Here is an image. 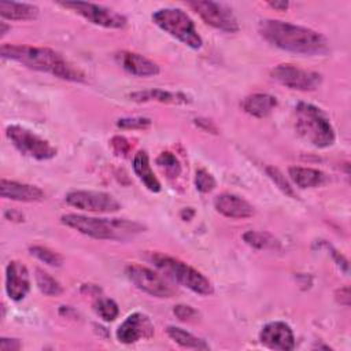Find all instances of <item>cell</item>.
<instances>
[{"instance_id":"9a60e30c","label":"cell","mask_w":351,"mask_h":351,"mask_svg":"<svg viewBox=\"0 0 351 351\" xmlns=\"http://www.w3.org/2000/svg\"><path fill=\"white\" fill-rule=\"evenodd\" d=\"M30 291V276L26 266L18 261H11L5 267V292L14 302L25 299Z\"/></svg>"},{"instance_id":"ab89813d","label":"cell","mask_w":351,"mask_h":351,"mask_svg":"<svg viewBox=\"0 0 351 351\" xmlns=\"http://www.w3.org/2000/svg\"><path fill=\"white\" fill-rule=\"evenodd\" d=\"M8 29H10V27H8L4 22H0V34H1V37L5 34V32H7Z\"/></svg>"},{"instance_id":"836d02e7","label":"cell","mask_w":351,"mask_h":351,"mask_svg":"<svg viewBox=\"0 0 351 351\" xmlns=\"http://www.w3.org/2000/svg\"><path fill=\"white\" fill-rule=\"evenodd\" d=\"M173 313L181 321H192V319H196L199 317V313L192 306H188V304L174 306Z\"/></svg>"},{"instance_id":"ffe728a7","label":"cell","mask_w":351,"mask_h":351,"mask_svg":"<svg viewBox=\"0 0 351 351\" xmlns=\"http://www.w3.org/2000/svg\"><path fill=\"white\" fill-rule=\"evenodd\" d=\"M277 107V99L269 93H252L241 101V108L255 118H265Z\"/></svg>"},{"instance_id":"7a4b0ae2","label":"cell","mask_w":351,"mask_h":351,"mask_svg":"<svg viewBox=\"0 0 351 351\" xmlns=\"http://www.w3.org/2000/svg\"><path fill=\"white\" fill-rule=\"evenodd\" d=\"M0 55L3 59L14 60L32 70L49 73L66 81H85V74L78 67L71 64L59 52L51 48L23 44H3L0 48Z\"/></svg>"},{"instance_id":"e0dca14e","label":"cell","mask_w":351,"mask_h":351,"mask_svg":"<svg viewBox=\"0 0 351 351\" xmlns=\"http://www.w3.org/2000/svg\"><path fill=\"white\" fill-rule=\"evenodd\" d=\"M215 210L223 217L233 219H245L254 215V207L243 197L234 193H221L214 199Z\"/></svg>"},{"instance_id":"e575fe53","label":"cell","mask_w":351,"mask_h":351,"mask_svg":"<svg viewBox=\"0 0 351 351\" xmlns=\"http://www.w3.org/2000/svg\"><path fill=\"white\" fill-rule=\"evenodd\" d=\"M21 348H22V344L18 339H8V337L0 339V350L1 351H18Z\"/></svg>"},{"instance_id":"7402d4cb","label":"cell","mask_w":351,"mask_h":351,"mask_svg":"<svg viewBox=\"0 0 351 351\" xmlns=\"http://www.w3.org/2000/svg\"><path fill=\"white\" fill-rule=\"evenodd\" d=\"M288 176L293 181V184L302 189L319 186L326 181L325 173L313 167L293 166L288 169Z\"/></svg>"},{"instance_id":"2e32d148","label":"cell","mask_w":351,"mask_h":351,"mask_svg":"<svg viewBox=\"0 0 351 351\" xmlns=\"http://www.w3.org/2000/svg\"><path fill=\"white\" fill-rule=\"evenodd\" d=\"M114 59L125 71L137 77H151L159 73V66L155 62L137 52L119 51L114 55Z\"/></svg>"},{"instance_id":"83f0119b","label":"cell","mask_w":351,"mask_h":351,"mask_svg":"<svg viewBox=\"0 0 351 351\" xmlns=\"http://www.w3.org/2000/svg\"><path fill=\"white\" fill-rule=\"evenodd\" d=\"M93 308H95L96 314L107 322L114 321L119 314L118 304L112 299H108V298H99L96 300V303L93 304Z\"/></svg>"},{"instance_id":"74e56055","label":"cell","mask_w":351,"mask_h":351,"mask_svg":"<svg viewBox=\"0 0 351 351\" xmlns=\"http://www.w3.org/2000/svg\"><path fill=\"white\" fill-rule=\"evenodd\" d=\"M267 5L277 10V11H285V10H288L289 3L288 1H269Z\"/></svg>"},{"instance_id":"f1b7e54d","label":"cell","mask_w":351,"mask_h":351,"mask_svg":"<svg viewBox=\"0 0 351 351\" xmlns=\"http://www.w3.org/2000/svg\"><path fill=\"white\" fill-rule=\"evenodd\" d=\"M29 251H30V254H32L33 256H36V258L40 259L41 262L47 263L48 266L59 267V266H62V263H63V258H62L58 252L49 250L48 247L32 245V247L29 248Z\"/></svg>"},{"instance_id":"d6a6232c","label":"cell","mask_w":351,"mask_h":351,"mask_svg":"<svg viewBox=\"0 0 351 351\" xmlns=\"http://www.w3.org/2000/svg\"><path fill=\"white\" fill-rule=\"evenodd\" d=\"M111 148L114 151L115 155L118 156H122V158H126L130 152V144L129 141L123 137V136H114L111 138Z\"/></svg>"},{"instance_id":"f35d334b","label":"cell","mask_w":351,"mask_h":351,"mask_svg":"<svg viewBox=\"0 0 351 351\" xmlns=\"http://www.w3.org/2000/svg\"><path fill=\"white\" fill-rule=\"evenodd\" d=\"M196 121H199L200 123H204V126H200V128H203L204 130H207V132H213V133H217V128L208 121V119H202V118H199V119H196Z\"/></svg>"},{"instance_id":"8992f818","label":"cell","mask_w":351,"mask_h":351,"mask_svg":"<svg viewBox=\"0 0 351 351\" xmlns=\"http://www.w3.org/2000/svg\"><path fill=\"white\" fill-rule=\"evenodd\" d=\"M152 21L162 30L177 38L192 49H199L203 40L197 33L193 21L180 8H160L152 14Z\"/></svg>"},{"instance_id":"7c38bea8","label":"cell","mask_w":351,"mask_h":351,"mask_svg":"<svg viewBox=\"0 0 351 351\" xmlns=\"http://www.w3.org/2000/svg\"><path fill=\"white\" fill-rule=\"evenodd\" d=\"M66 203L82 211L89 213H115L121 208V203L106 192L96 191H71L64 197Z\"/></svg>"},{"instance_id":"d4e9b609","label":"cell","mask_w":351,"mask_h":351,"mask_svg":"<svg viewBox=\"0 0 351 351\" xmlns=\"http://www.w3.org/2000/svg\"><path fill=\"white\" fill-rule=\"evenodd\" d=\"M243 240L247 245H250L255 250H267V248H277L278 247V240L267 232L248 230L243 234Z\"/></svg>"},{"instance_id":"5b68a950","label":"cell","mask_w":351,"mask_h":351,"mask_svg":"<svg viewBox=\"0 0 351 351\" xmlns=\"http://www.w3.org/2000/svg\"><path fill=\"white\" fill-rule=\"evenodd\" d=\"M147 259L166 277L197 295L207 296L214 292L213 284L206 276L177 258L160 252H149Z\"/></svg>"},{"instance_id":"f546056e","label":"cell","mask_w":351,"mask_h":351,"mask_svg":"<svg viewBox=\"0 0 351 351\" xmlns=\"http://www.w3.org/2000/svg\"><path fill=\"white\" fill-rule=\"evenodd\" d=\"M266 174L269 176V178L278 186L280 191H282L285 195L291 196V197H295V191L292 188V185L288 182V180L285 178V176L277 169V167H273V166H267L266 167Z\"/></svg>"},{"instance_id":"3957f363","label":"cell","mask_w":351,"mask_h":351,"mask_svg":"<svg viewBox=\"0 0 351 351\" xmlns=\"http://www.w3.org/2000/svg\"><path fill=\"white\" fill-rule=\"evenodd\" d=\"M60 221L63 225L97 240L125 241L145 229L144 225L123 218H97L82 214H64Z\"/></svg>"},{"instance_id":"277c9868","label":"cell","mask_w":351,"mask_h":351,"mask_svg":"<svg viewBox=\"0 0 351 351\" xmlns=\"http://www.w3.org/2000/svg\"><path fill=\"white\" fill-rule=\"evenodd\" d=\"M295 129L304 141L317 148L330 147L336 138L326 114L306 101H300L295 107Z\"/></svg>"},{"instance_id":"44dd1931","label":"cell","mask_w":351,"mask_h":351,"mask_svg":"<svg viewBox=\"0 0 351 351\" xmlns=\"http://www.w3.org/2000/svg\"><path fill=\"white\" fill-rule=\"evenodd\" d=\"M133 170L134 174L138 177V180L144 184V186L156 193L162 189L159 180L154 174L151 165H149V158L145 151H137L133 156Z\"/></svg>"},{"instance_id":"8fae6325","label":"cell","mask_w":351,"mask_h":351,"mask_svg":"<svg viewBox=\"0 0 351 351\" xmlns=\"http://www.w3.org/2000/svg\"><path fill=\"white\" fill-rule=\"evenodd\" d=\"M128 278L140 291L155 298H173L174 288L154 270L141 265H129L125 270Z\"/></svg>"},{"instance_id":"4dcf8cb0","label":"cell","mask_w":351,"mask_h":351,"mask_svg":"<svg viewBox=\"0 0 351 351\" xmlns=\"http://www.w3.org/2000/svg\"><path fill=\"white\" fill-rule=\"evenodd\" d=\"M195 185L199 192L208 193L215 188L217 182L211 173H208L204 169H199V170H196V174H195Z\"/></svg>"},{"instance_id":"9c48e42d","label":"cell","mask_w":351,"mask_h":351,"mask_svg":"<svg viewBox=\"0 0 351 351\" xmlns=\"http://www.w3.org/2000/svg\"><path fill=\"white\" fill-rule=\"evenodd\" d=\"M60 5L75 11L78 15L85 18L88 22L101 26V27L122 29L128 23V19L122 14L115 12L107 7H103V5H99L95 3L66 1V3H60Z\"/></svg>"},{"instance_id":"d590c367","label":"cell","mask_w":351,"mask_h":351,"mask_svg":"<svg viewBox=\"0 0 351 351\" xmlns=\"http://www.w3.org/2000/svg\"><path fill=\"white\" fill-rule=\"evenodd\" d=\"M336 299L339 300L340 304L348 306V304H350V292H348V288L344 287V288L339 289L337 293H336Z\"/></svg>"},{"instance_id":"6da1fadb","label":"cell","mask_w":351,"mask_h":351,"mask_svg":"<svg viewBox=\"0 0 351 351\" xmlns=\"http://www.w3.org/2000/svg\"><path fill=\"white\" fill-rule=\"evenodd\" d=\"M258 30L267 43L282 51L308 56L324 55L329 51L326 37L304 26L277 19H262Z\"/></svg>"},{"instance_id":"484cf974","label":"cell","mask_w":351,"mask_h":351,"mask_svg":"<svg viewBox=\"0 0 351 351\" xmlns=\"http://www.w3.org/2000/svg\"><path fill=\"white\" fill-rule=\"evenodd\" d=\"M34 278L38 289L47 296H59L63 292V288L59 284V281H56L51 274L41 269H36Z\"/></svg>"},{"instance_id":"8d00e7d4","label":"cell","mask_w":351,"mask_h":351,"mask_svg":"<svg viewBox=\"0 0 351 351\" xmlns=\"http://www.w3.org/2000/svg\"><path fill=\"white\" fill-rule=\"evenodd\" d=\"M4 217H5L7 219H10V221H15V222H21V221H23V214H21L19 211H14V210H11V211H5V213H4Z\"/></svg>"},{"instance_id":"52a82bcc","label":"cell","mask_w":351,"mask_h":351,"mask_svg":"<svg viewBox=\"0 0 351 351\" xmlns=\"http://www.w3.org/2000/svg\"><path fill=\"white\" fill-rule=\"evenodd\" d=\"M5 136L22 155L29 158L37 160H48L56 155V148L51 145L48 140L40 137L34 132L21 125L7 126Z\"/></svg>"},{"instance_id":"ac0fdd59","label":"cell","mask_w":351,"mask_h":351,"mask_svg":"<svg viewBox=\"0 0 351 351\" xmlns=\"http://www.w3.org/2000/svg\"><path fill=\"white\" fill-rule=\"evenodd\" d=\"M0 195L4 199L15 200V202H25V203L41 202L45 197L44 192L36 185L11 181V180H5V178H1V181H0Z\"/></svg>"},{"instance_id":"d6986e66","label":"cell","mask_w":351,"mask_h":351,"mask_svg":"<svg viewBox=\"0 0 351 351\" xmlns=\"http://www.w3.org/2000/svg\"><path fill=\"white\" fill-rule=\"evenodd\" d=\"M130 100L137 103H147V101H159L166 104H189L192 100L188 95L182 92H171L165 89H147V90H137L129 95Z\"/></svg>"},{"instance_id":"30bf717a","label":"cell","mask_w":351,"mask_h":351,"mask_svg":"<svg viewBox=\"0 0 351 351\" xmlns=\"http://www.w3.org/2000/svg\"><path fill=\"white\" fill-rule=\"evenodd\" d=\"M189 7L193 8V11H196L207 25L218 30H222L226 33H236L240 29L237 18L233 14V11L222 3L210 1V0L191 1Z\"/></svg>"},{"instance_id":"603a6c76","label":"cell","mask_w":351,"mask_h":351,"mask_svg":"<svg viewBox=\"0 0 351 351\" xmlns=\"http://www.w3.org/2000/svg\"><path fill=\"white\" fill-rule=\"evenodd\" d=\"M0 15L8 21H32L38 16V8L29 3L1 1Z\"/></svg>"},{"instance_id":"cb8c5ba5","label":"cell","mask_w":351,"mask_h":351,"mask_svg":"<svg viewBox=\"0 0 351 351\" xmlns=\"http://www.w3.org/2000/svg\"><path fill=\"white\" fill-rule=\"evenodd\" d=\"M166 332H167L169 337L173 341H176L178 346H181L182 348H189V350H208L210 348L208 344L203 339L186 332L182 328L167 326Z\"/></svg>"},{"instance_id":"1f68e13d","label":"cell","mask_w":351,"mask_h":351,"mask_svg":"<svg viewBox=\"0 0 351 351\" xmlns=\"http://www.w3.org/2000/svg\"><path fill=\"white\" fill-rule=\"evenodd\" d=\"M151 119L145 117H126L119 118L117 126L121 129H147L151 126Z\"/></svg>"},{"instance_id":"5bb4252c","label":"cell","mask_w":351,"mask_h":351,"mask_svg":"<svg viewBox=\"0 0 351 351\" xmlns=\"http://www.w3.org/2000/svg\"><path fill=\"white\" fill-rule=\"evenodd\" d=\"M261 343L278 351H291L295 348V336L291 326L282 321H273L266 324L259 333Z\"/></svg>"},{"instance_id":"4fadbf2b","label":"cell","mask_w":351,"mask_h":351,"mask_svg":"<svg viewBox=\"0 0 351 351\" xmlns=\"http://www.w3.org/2000/svg\"><path fill=\"white\" fill-rule=\"evenodd\" d=\"M154 324L143 313L130 314L117 329V339L123 344H132L140 339H149L154 335Z\"/></svg>"},{"instance_id":"ba28073f","label":"cell","mask_w":351,"mask_h":351,"mask_svg":"<svg viewBox=\"0 0 351 351\" xmlns=\"http://www.w3.org/2000/svg\"><path fill=\"white\" fill-rule=\"evenodd\" d=\"M270 75L278 84L302 92L315 90L322 82V75L319 73L304 70L288 63L277 64L273 67Z\"/></svg>"},{"instance_id":"4316f807","label":"cell","mask_w":351,"mask_h":351,"mask_svg":"<svg viewBox=\"0 0 351 351\" xmlns=\"http://www.w3.org/2000/svg\"><path fill=\"white\" fill-rule=\"evenodd\" d=\"M155 162L167 178H177L181 174V163L173 152H169V151L160 152V155L156 158Z\"/></svg>"}]
</instances>
